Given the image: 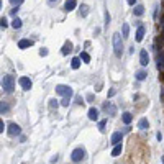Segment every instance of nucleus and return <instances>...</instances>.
<instances>
[{
	"label": "nucleus",
	"mask_w": 164,
	"mask_h": 164,
	"mask_svg": "<svg viewBox=\"0 0 164 164\" xmlns=\"http://www.w3.org/2000/svg\"><path fill=\"white\" fill-rule=\"evenodd\" d=\"M112 43H113V52L116 57L123 56V41H121V34L120 33H113L112 36Z\"/></svg>",
	"instance_id": "1"
},
{
	"label": "nucleus",
	"mask_w": 164,
	"mask_h": 164,
	"mask_svg": "<svg viewBox=\"0 0 164 164\" xmlns=\"http://www.w3.org/2000/svg\"><path fill=\"white\" fill-rule=\"evenodd\" d=\"M2 89H3L5 93H11V92H13V89H15V77H13V75H10V74L3 75V77H2Z\"/></svg>",
	"instance_id": "2"
},
{
	"label": "nucleus",
	"mask_w": 164,
	"mask_h": 164,
	"mask_svg": "<svg viewBox=\"0 0 164 164\" xmlns=\"http://www.w3.org/2000/svg\"><path fill=\"white\" fill-rule=\"evenodd\" d=\"M84 157H85V148H75L72 151V154H71V159L74 162H80V161H84Z\"/></svg>",
	"instance_id": "3"
},
{
	"label": "nucleus",
	"mask_w": 164,
	"mask_h": 164,
	"mask_svg": "<svg viewBox=\"0 0 164 164\" xmlns=\"http://www.w3.org/2000/svg\"><path fill=\"white\" fill-rule=\"evenodd\" d=\"M56 93L57 95H62V97H71L72 95V89L69 85L59 84V85H56Z\"/></svg>",
	"instance_id": "4"
},
{
	"label": "nucleus",
	"mask_w": 164,
	"mask_h": 164,
	"mask_svg": "<svg viewBox=\"0 0 164 164\" xmlns=\"http://www.w3.org/2000/svg\"><path fill=\"white\" fill-rule=\"evenodd\" d=\"M7 133L10 134V136H16V134L21 133V130H20V126L16 125V123H10L8 128H7Z\"/></svg>",
	"instance_id": "5"
},
{
	"label": "nucleus",
	"mask_w": 164,
	"mask_h": 164,
	"mask_svg": "<svg viewBox=\"0 0 164 164\" xmlns=\"http://www.w3.org/2000/svg\"><path fill=\"white\" fill-rule=\"evenodd\" d=\"M18 82H20V85H21L25 90H30V89H31V85H33V82H31L30 77H20Z\"/></svg>",
	"instance_id": "6"
},
{
	"label": "nucleus",
	"mask_w": 164,
	"mask_h": 164,
	"mask_svg": "<svg viewBox=\"0 0 164 164\" xmlns=\"http://www.w3.org/2000/svg\"><path fill=\"white\" fill-rule=\"evenodd\" d=\"M148 62H149L148 51H146V49H141V51H139V64H141V66H148Z\"/></svg>",
	"instance_id": "7"
},
{
	"label": "nucleus",
	"mask_w": 164,
	"mask_h": 164,
	"mask_svg": "<svg viewBox=\"0 0 164 164\" xmlns=\"http://www.w3.org/2000/svg\"><path fill=\"white\" fill-rule=\"evenodd\" d=\"M30 46H33V39H20L18 41V48L20 49H26V48H30Z\"/></svg>",
	"instance_id": "8"
},
{
	"label": "nucleus",
	"mask_w": 164,
	"mask_h": 164,
	"mask_svg": "<svg viewBox=\"0 0 164 164\" xmlns=\"http://www.w3.org/2000/svg\"><path fill=\"white\" fill-rule=\"evenodd\" d=\"M144 33H146V28L144 26H138V30H136V41H138V43H141V41H143Z\"/></svg>",
	"instance_id": "9"
},
{
	"label": "nucleus",
	"mask_w": 164,
	"mask_h": 164,
	"mask_svg": "<svg viewBox=\"0 0 164 164\" xmlns=\"http://www.w3.org/2000/svg\"><path fill=\"white\" fill-rule=\"evenodd\" d=\"M121 139H123V133L115 131V133L112 134V143H113V144H120V143H121Z\"/></svg>",
	"instance_id": "10"
},
{
	"label": "nucleus",
	"mask_w": 164,
	"mask_h": 164,
	"mask_svg": "<svg viewBox=\"0 0 164 164\" xmlns=\"http://www.w3.org/2000/svg\"><path fill=\"white\" fill-rule=\"evenodd\" d=\"M71 51H72V43H71V41H66L64 46H62V49H61V52H62L64 56H67Z\"/></svg>",
	"instance_id": "11"
},
{
	"label": "nucleus",
	"mask_w": 164,
	"mask_h": 164,
	"mask_svg": "<svg viewBox=\"0 0 164 164\" xmlns=\"http://www.w3.org/2000/svg\"><path fill=\"white\" fill-rule=\"evenodd\" d=\"M87 115H89V118L92 120V121H97L98 120V110L97 108H89V113H87Z\"/></svg>",
	"instance_id": "12"
},
{
	"label": "nucleus",
	"mask_w": 164,
	"mask_h": 164,
	"mask_svg": "<svg viewBox=\"0 0 164 164\" xmlns=\"http://www.w3.org/2000/svg\"><path fill=\"white\" fill-rule=\"evenodd\" d=\"M75 5H77V2L75 0H66V3H64V8H66L67 11H71L75 8Z\"/></svg>",
	"instance_id": "13"
},
{
	"label": "nucleus",
	"mask_w": 164,
	"mask_h": 164,
	"mask_svg": "<svg viewBox=\"0 0 164 164\" xmlns=\"http://www.w3.org/2000/svg\"><path fill=\"white\" fill-rule=\"evenodd\" d=\"M79 15L82 16V18H85V16L89 15V7H87L85 3H82V5H80V8H79Z\"/></svg>",
	"instance_id": "14"
},
{
	"label": "nucleus",
	"mask_w": 164,
	"mask_h": 164,
	"mask_svg": "<svg viewBox=\"0 0 164 164\" xmlns=\"http://www.w3.org/2000/svg\"><path fill=\"white\" fill-rule=\"evenodd\" d=\"M121 120H123V123H125V125H130L131 120H133V115H131L130 112H125V113H123V116H121Z\"/></svg>",
	"instance_id": "15"
},
{
	"label": "nucleus",
	"mask_w": 164,
	"mask_h": 164,
	"mask_svg": "<svg viewBox=\"0 0 164 164\" xmlns=\"http://www.w3.org/2000/svg\"><path fill=\"white\" fill-rule=\"evenodd\" d=\"M121 149H123V146H121V143H120V144H115V148L112 149V156H113V157H116V156H120V154H121Z\"/></svg>",
	"instance_id": "16"
},
{
	"label": "nucleus",
	"mask_w": 164,
	"mask_h": 164,
	"mask_svg": "<svg viewBox=\"0 0 164 164\" xmlns=\"http://www.w3.org/2000/svg\"><path fill=\"white\" fill-rule=\"evenodd\" d=\"M133 13L136 15V16H141V15L144 13V7H143V5H136V7H134V10H133Z\"/></svg>",
	"instance_id": "17"
},
{
	"label": "nucleus",
	"mask_w": 164,
	"mask_h": 164,
	"mask_svg": "<svg viewBox=\"0 0 164 164\" xmlns=\"http://www.w3.org/2000/svg\"><path fill=\"white\" fill-rule=\"evenodd\" d=\"M80 57H72V61H71V67L72 69H79L80 67Z\"/></svg>",
	"instance_id": "18"
},
{
	"label": "nucleus",
	"mask_w": 164,
	"mask_h": 164,
	"mask_svg": "<svg viewBox=\"0 0 164 164\" xmlns=\"http://www.w3.org/2000/svg\"><path fill=\"white\" fill-rule=\"evenodd\" d=\"M138 126L141 128V130H148V128H149V121L146 120V118H141V120H139V123H138Z\"/></svg>",
	"instance_id": "19"
},
{
	"label": "nucleus",
	"mask_w": 164,
	"mask_h": 164,
	"mask_svg": "<svg viewBox=\"0 0 164 164\" xmlns=\"http://www.w3.org/2000/svg\"><path fill=\"white\" fill-rule=\"evenodd\" d=\"M146 77H148V72L146 71H138L136 72V80H144Z\"/></svg>",
	"instance_id": "20"
},
{
	"label": "nucleus",
	"mask_w": 164,
	"mask_h": 164,
	"mask_svg": "<svg viewBox=\"0 0 164 164\" xmlns=\"http://www.w3.org/2000/svg\"><path fill=\"white\" fill-rule=\"evenodd\" d=\"M121 33H123V38H126L128 34H130V26H128V23H123V28H121Z\"/></svg>",
	"instance_id": "21"
},
{
	"label": "nucleus",
	"mask_w": 164,
	"mask_h": 164,
	"mask_svg": "<svg viewBox=\"0 0 164 164\" xmlns=\"http://www.w3.org/2000/svg\"><path fill=\"white\" fill-rule=\"evenodd\" d=\"M11 26H13L15 30H20V28H21V20H20V18H13V21H11Z\"/></svg>",
	"instance_id": "22"
},
{
	"label": "nucleus",
	"mask_w": 164,
	"mask_h": 164,
	"mask_svg": "<svg viewBox=\"0 0 164 164\" xmlns=\"http://www.w3.org/2000/svg\"><path fill=\"white\" fill-rule=\"evenodd\" d=\"M80 59L84 61V62H90V56H89V52H80Z\"/></svg>",
	"instance_id": "23"
},
{
	"label": "nucleus",
	"mask_w": 164,
	"mask_h": 164,
	"mask_svg": "<svg viewBox=\"0 0 164 164\" xmlns=\"http://www.w3.org/2000/svg\"><path fill=\"white\" fill-rule=\"evenodd\" d=\"M57 105H59V103H57L56 98H51V100H49V107L51 108H57Z\"/></svg>",
	"instance_id": "24"
},
{
	"label": "nucleus",
	"mask_w": 164,
	"mask_h": 164,
	"mask_svg": "<svg viewBox=\"0 0 164 164\" xmlns=\"http://www.w3.org/2000/svg\"><path fill=\"white\" fill-rule=\"evenodd\" d=\"M105 125H107V121H105V120H103V121H100V123H98V130H100L102 133L105 131Z\"/></svg>",
	"instance_id": "25"
},
{
	"label": "nucleus",
	"mask_w": 164,
	"mask_h": 164,
	"mask_svg": "<svg viewBox=\"0 0 164 164\" xmlns=\"http://www.w3.org/2000/svg\"><path fill=\"white\" fill-rule=\"evenodd\" d=\"M69 98H71V97H64L62 98V102H61L62 107H67V105H69Z\"/></svg>",
	"instance_id": "26"
},
{
	"label": "nucleus",
	"mask_w": 164,
	"mask_h": 164,
	"mask_svg": "<svg viewBox=\"0 0 164 164\" xmlns=\"http://www.w3.org/2000/svg\"><path fill=\"white\" fill-rule=\"evenodd\" d=\"M110 20H112V18H110V13H108V11H105V25H107V26H108Z\"/></svg>",
	"instance_id": "27"
},
{
	"label": "nucleus",
	"mask_w": 164,
	"mask_h": 164,
	"mask_svg": "<svg viewBox=\"0 0 164 164\" xmlns=\"http://www.w3.org/2000/svg\"><path fill=\"white\" fill-rule=\"evenodd\" d=\"M39 56H48V48H41L39 49Z\"/></svg>",
	"instance_id": "28"
},
{
	"label": "nucleus",
	"mask_w": 164,
	"mask_h": 164,
	"mask_svg": "<svg viewBox=\"0 0 164 164\" xmlns=\"http://www.w3.org/2000/svg\"><path fill=\"white\" fill-rule=\"evenodd\" d=\"M10 3H11V5H16V7H18V5L23 3V0H10Z\"/></svg>",
	"instance_id": "29"
},
{
	"label": "nucleus",
	"mask_w": 164,
	"mask_h": 164,
	"mask_svg": "<svg viewBox=\"0 0 164 164\" xmlns=\"http://www.w3.org/2000/svg\"><path fill=\"white\" fill-rule=\"evenodd\" d=\"M0 25H2V28H7L8 26V21L5 20V18H2V20H0Z\"/></svg>",
	"instance_id": "30"
},
{
	"label": "nucleus",
	"mask_w": 164,
	"mask_h": 164,
	"mask_svg": "<svg viewBox=\"0 0 164 164\" xmlns=\"http://www.w3.org/2000/svg\"><path fill=\"white\" fill-rule=\"evenodd\" d=\"M5 112H8V107H7V103L2 102V113H5Z\"/></svg>",
	"instance_id": "31"
},
{
	"label": "nucleus",
	"mask_w": 164,
	"mask_h": 164,
	"mask_svg": "<svg viewBox=\"0 0 164 164\" xmlns=\"http://www.w3.org/2000/svg\"><path fill=\"white\" fill-rule=\"evenodd\" d=\"M75 103H79V105H82V103H84V100H82V97H75Z\"/></svg>",
	"instance_id": "32"
},
{
	"label": "nucleus",
	"mask_w": 164,
	"mask_h": 164,
	"mask_svg": "<svg viewBox=\"0 0 164 164\" xmlns=\"http://www.w3.org/2000/svg\"><path fill=\"white\" fill-rule=\"evenodd\" d=\"M3 130H5V123H3V120H2V121H0V131L3 133Z\"/></svg>",
	"instance_id": "33"
},
{
	"label": "nucleus",
	"mask_w": 164,
	"mask_h": 164,
	"mask_svg": "<svg viewBox=\"0 0 164 164\" xmlns=\"http://www.w3.org/2000/svg\"><path fill=\"white\" fill-rule=\"evenodd\" d=\"M115 93H116V92H115V89H112V90H108V97H113V95H115Z\"/></svg>",
	"instance_id": "34"
},
{
	"label": "nucleus",
	"mask_w": 164,
	"mask_h": 164,
	"mask_svg": "<svg viewBox=\"0 0 164 164\" xmlns=\"http://www.w3.org/2000/svg\"><path fill=\"white\" fill-rule=\"evenodd\" d=\"M16 11H18V7H16V8H13V10H10V13L15 16V15H16Z\"/></svg>",
	"instance_id": "35"
},
{
	"label": "nucleus",
	"mask_w": 164,
	"mask_h": 164,
	"mask_svg": "<svg viewBox=\"0 0 164 164\" xmlns=\"http://www.w3.org/2000/svg\"><path fill=\"white\" fill-rule=\"evenodd\" d=\"M87 100H89V102L93 100V95H92V93H89V95H87Z\"/></svg>",
	"instance_id": "36"
},
{
	"label": "nucleus",
	"mask_w": 164,
	"mask_h": 164,
	"mask_svg": "<svg viewBox=\"0 0 164 164\" xmlns=\"http://www.w3.org/2000/svg\"><path fill=\"white\" fill-rule=\"evenodd\" d=\"M134 3H136V0H128V5H131V7H133Z\"/></svg>",
	"instance_id": "37"
},
{
	"label": "nucleus",
	"mask_w": 164,
	"mask_h": 164,
	"mask_svg": "<svg viewBox=\"0 0 164 164\" xmlns=\"http://www.w3.org/2000/svg\"><path fill=\"white\" fill-rule=\"evenodd\" d=\"M51 2H54V0H51Z\"/></svg>",
	"instance_id": "38"
}]
</instances>
